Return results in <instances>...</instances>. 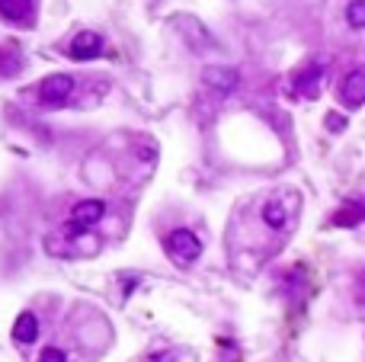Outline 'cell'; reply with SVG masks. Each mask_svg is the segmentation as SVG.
Listing matches in <instances>:
<instances>
[{
	"label": "cell",
	"mask_w": 365,
	"mask_h": 362,
	"mask_svg": "<svg viewBox=\"0 0 365 362\" xmlns=\"http://www.w3.org/2000/svg\"><path fill=\"white\" fill-rule=\"evenodd\" d=\"M103 215H106V203H103V199H87V203H77L74 205V215H71V222H68V234L71 237L83 234V231L93 228V224H97Z\"/></svg>",
	"instance_id": "obj_1"
},
{
	"label": "cell",
	"mask_w": 365,
	"mask_h": 362,
	"mask_svg": "<svg viewBox=\"0 0 365 362\" xmlns=\"http://www.w3.org/2000/svg\"><path fill=\"white\" fill-rule=\"evenodd\" d=\"M71 93H74V77L68 74H52L39 84V97L45 106H64L71 99Z\"/></svg>",
	"instance_id": "obj_2"
},
{
	"label": "cell",
	"mask_w": 365,
	"mask_h": 362,
	"mask_svg": "<svg viewBox=\"0 0 365 362\" xmlns=\"http://www.w3.org/2000/svg\"><path fill=\"white\" fill-rule=\"evenodd\" d=\"M167 251H170V257H176L179 263H193V260L202 253V241L193 234V231L179 228L167 237Z\"/></svg>",
	"instance_id": "obj_3"
},
{
	"label": "cell",
	"mask_w": 365,
	"mask_h": 362,
	"mask_svg": "<svg viewBox=\"0 0 365 362\" xmlns=\"http://www.w3.org/2000/svg\"><path fill=\"white\" fill-rule=\"evenodd\" d=\"M340 97H343L346 106H362L365 103V71H352V74H346L343 87H340Z\"/></svg>",
	"instance_id": "obj_4"
},
{
	"label": "cell",
	"mask_w": 365,
	"mask_h": 362,
	"mask_svg": "<svg viewBox=\"0 0 365 362\" xmlns=\"http://www.w3.org/2000/svg\"><path fill=\"white\" fill-rule=\"evenodd\" d=\"M100 49H103V39L97 32H80L74 35V42H71V58L77 61H90V58H97Z\"/></svg>",
	"instance_id": "obj_5"
},
{
	"label": "cell",
	"mask_w": 365,
	"mask_h": 362,
	"mask_svg": "<svg viewBox=\"0 0 365 362\" xmlns=\"http://www.w3.org/2000/svg\"><path fill=\"white\" fill-rule=\"evenodd\" d=\"M202 80H205L208 87H215L218 93H231L237 84H241V77H237L234 68H205Z\"/></svg>",
	"instance_id": "obj_6"
},
{
	"label": "cell",
	"mask_w": 365,
	"mask_h": 362,
	"mask_svg": "<svg viewBox=\"0 0 365 362\" xmlns=\"http://www.w3.org/2000/svg\"><path fill=\"white\" fill-rule=\"evenodd\" d=\"M35 337H39V320H35V314L23 311L13 324V340L16 343H35Z\"/></svg>",
	"instance_id": "obj_7"
},
{
	"label": "cell",
	"mask_w": 365,
	"mask_h": 362,
	"mask_svg": "<svg viewBox=\"0 0 365 362\" xmlns=\"http://www.w3.org/2000/svg\"><path fill=\"white\" fill-rule=\"evenodd\" d=\"M32 10V0H0V13L7 20H26Z\"/></svg>",
	"instance_id": "obj_8"
},
{
	"label": "cell",
	"mask_w": 365,
	"mask_h": 362,
	"mask_svg": "<svg viewBox=\"0 0 365 362\" xmlns=\"http://www.w3.org/2000/svg\"><path fill=\"white\" fill-rule=\"evenodd\" d=\"M263 222H266L269 228L279 231L285 224V209L279 203H266V205H263Z\"/></svg>",
	"instance_id": "obj_9"
},
{
	"label": "cell",
	"mask_w": 365,
	"mask_h": 362,
	"mask_svg": "<svg viewBox=\"0 0 365 362\" xmlns=\"http://www.w3.org/2000/svg\"><path fill=\"white\" fill-rule=\"evenodd\" d=\"M346 20L352 29H365V0H352L349 10H346Z\"/></svg>",
	"instance_id": "obj_10"
},
{
	"label": "cell",
	"mask_w": 365,
	"mask_h": 362,
	"mask_svg": "<svg viewBox=\"0 0 365 362\" xmlns=\"http://www.w3.org/2000/svg\"><path fill=\"white\" fill-rule=\"evenodd\" d=\"M321 71H324V68H321V64H314V68H308L301 77H298V87H301L304 93H317V90H314V84H317V77H321Z\"/></svg>",
	"instance_id": "obj_11"
},
{
	"label": "cell",
	"mask_w": 365,
	"mask_h": 362,
	"mask_svg": "<svg viewBox=\"0 0 365 362\" xmlns=\"http://www.w3.org/2000/svg\"><path fill=\"white\" fill-rule=\"evenodd\" d=\"M39 362H68V356L61 353V349H55V346H49L45 353L39 356Z\"/></svg>",
	"instance_id": "obj_12"
},
{
	"label": "cell",
	"mask_w": 365,
	"mask_h": 362,
	"mask_svg": "<svg viewBox=\"0 0 365 362\" xmlns=\"http://www.w3.org/2000/svg\"><path fill=\"white\" fill-rule=\"evenodd\" d=\"M327 126H330V128H343L346 122H343V119H340V116H330V119H327Z\"/></svg>",
	"instance_id": "obj_13"
}]
</instances>
